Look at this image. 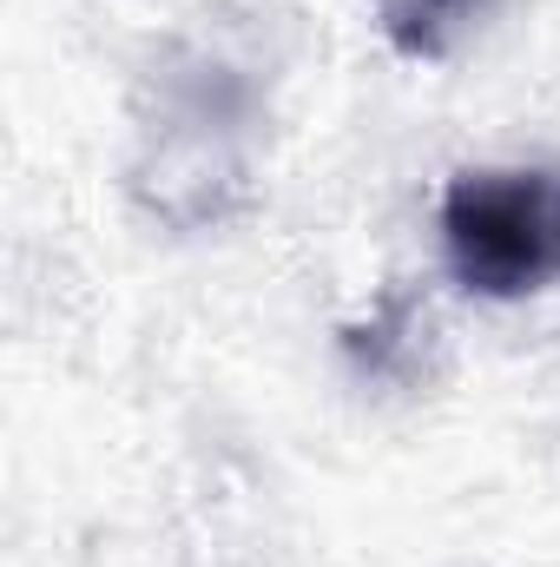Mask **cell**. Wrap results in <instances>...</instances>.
Instances as JSON below:
<instances>
[{
  "instance_id": "cell-2",
  "label": "cell",
  "mask_w": 560,
  "mask_h": 567,
  "mask_svg": "<svg viewBox=\"0 0 560 567\" xmlns=\"http://www.w3.org/2000/svg\"><path fill=\"white\" fill-rule=\"evenodd\" d=\"M488 13V0H376V20L396 53L409 60H442L462 47V33Z\"/></svg>"
},
{
  "instance_id": "cell-1",
  "label": "cell",
  "mask_w": 560,
  "mask_h": 567,
  "mask_svg": "<svg viewBox=\"0 0 560 567\" xmlns=\"http://www.w3.org/2000/svg\"><path fill=\"white\" fill-rule=\"evenodd\" d=\"M442 258L475 297H535L560 284V172L481 165L442 192Z\"/></svg>"
}]
</instances>
